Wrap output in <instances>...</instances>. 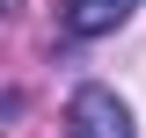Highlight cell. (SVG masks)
<instances>
[{"label": "cell", "mask_w": 146, "mask_h": 138, "mask_svg": "<svg viewBox=\"0 0 146 138\" xmlns=\"http://www.w3.org/2000/svg\"><path fill=\"white\" fill-rule=\"evenodd\" d=\"M66 138H139V131H131L124 95L88 80V87H73V102H66Z\"/></svg>", "instance_id": "obj_1"}, {"label": "cell", "mask_w": 146, "mask_h": 138, "mask_svg": "<svg viewBox=\"0 0 146 138\" xmlns=\"http://www.w3.org/2000/svg\"><path fill=\"white\" fill-rule=\"evenodd\" d=\"M139 15V0H58V29L73 44H95V36H117Z\"/></svg>", "instance_id": "obj_2"}]
</instances>
